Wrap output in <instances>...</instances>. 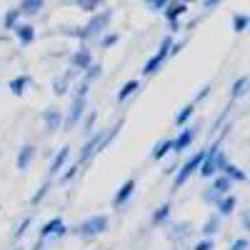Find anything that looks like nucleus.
<instances>
[{"label":"nucleus","instance_id":"nucleus-39","mask_svg":"<svg viewBox=\"0 0 250 250\" xmlns=\"http://www.w3.org/2000/svg\"><path fill=\"white\" fill-rule=\"evenodd\" d=\"M193 250H215V240H213V238H203Z\"/></svg>","mask_w":250,"mask_h":250},{"label":"nucleus","instance_id":"nucleus-12","mask_svg":"<svg viewBox=\"0 0 250 250\" xmlns=\"http://www.w3.org/2000/svg\"><path fill=\"white\" fill-rule=\"evenodd\" d=\"M135 193V178H130V180H125L123 185H120V190L115 193V198H113V205L115 208H123L125 203L130 200V195Z\"/></svg>","mask_w":250,"mask_h":250},{"label":"nucleus","instance_id":"nucleus-32","mask_svg":"<svg viewBox=\"0 0 250 250\" xmlns=\"http://www.w3.org/2000/svg\"><path fill=\"white\" fill-rule=\"evenodd\" d=\"M48 190H50V183H43V185L38 188V193H35V195L30 198V205H38L40 200H43V198L48 195Z\"/></svg>","mask_w":250,"mask_h":250},{"label":"nucleus","instance_id":"nucleus-16","mask_svg":"<svg viewBox=\"0 0 250 250\" xmlns=\"http://www.w3.org/2000/svg\"><path fill=\"white\" fill-rule=\"evenodd\" d=\"M28 85H33V78L30 75H18V78H13L10 83H8V88H10V93L13 95H25V90H28Z\"/></svg>","mask_w":250,"mask_h":250},{"label":"nucleus","instance_id":"nucleus-19","mask_svg":"<svg viewBox=\"0 0 250 250\" xmlns=\"http://www.w3.org/2000/svg\"><path fill=\"white\" fill-rule=\"evenodd\" d=\"M223 175L230 180V183H245L248 175L243 168H238V165H230V163H225V168H223Z\"/></svg>","mask_w":250,"mask_h":250},{"label":"nucleus","instance_id":"nucleus-22","mask_svg":"<svg viewBox=\"0 0 250 250\" xmlns=\"http://www.w3.org/2000/svg\"><path fill=\"white\" fill-rule=\"evenodd\" d=\"M210 188L218 193V195H228L230 193V188H233V183L228 180L225 175H213V183H210Z\"/></svg>","mask_w":250,"mask_h":250},{"label":"nucleus","instance_id":"nucleus-26","mask_svg":"<svg viewBox=\"0 0 250 250\" xmlns=\"http://www.w3.org/2000/svg\"><path fill=\"white\" fill-rule=\"evenodd\" d=\"M248 25H250V15H245V13H235V15H233V30H235L238 35L245 33Z\"/></svg>","mask_w":250,"mask_h":250},{"label":"nucleus","instance_id":"nucleus-23","mask_svg":"<svg viewBox=\"0 0 250 250\" xmlns=\"http://www.w3.org/2000/svg\"><path fill=\"white\" fill-rule=\"evenodd\" d=\"M218 228H220V215L213 213L210 218L203 223V235H205V238H213V235L218 233Z\"/></svg>","mask_w":250,"mask_h":250},{"label":"nucleus","instance_id":"nucleus-5","mask_svg":"<svg viewBox=\"0 0 250 250\" xmlns=\"http://www.w3.org/2000/svg\"><path fill=\"white\" fill-rule=\"evenodd\" d=\"M203 158H205V150H200V153H195L193 158H188L183 165H180V170H178V175H175V188H183L188 180H190V175H195L198 173V168H200V163H203Z\"/></svg>","mask_w":250,"mask_h":250},{"label":"nucleus","instance_id":"nucleus-25","mask_svg":"<svg viewBox=\"0 0 250 250\" xmlns=\"http://www.w3.org/2000/svg\"><path fill=\"white\" fill-rule=\"evenodd\" d=\"M170 213H173V205H170V203H163V205L158 208V210L153 213V225H160V223H165V220L170 218Z\"/></svg>","mask_w":250,"mask_h":250},{"label":"nucleus","instance_id":"nucleus-36","mask_svg":"<svg viewBox=\"0 0 250 250\" xmlns=\"http://www.w3.org/2000/svg\"><path fill=\"white\" fill-rule=\"evenodd\" d=\"M95 120H98V113H95V110L85 113V133H88V135H90L93 128H95Z\"/></svg>","mask_w":250,"mask_h":250},{"label":"nucleus","instance_id":"nucleus-45","mask_svg":"<svg viewBox=\"0 0 250 250\" xmlns=\"http://www.w3.org/2000/svg\"><path fill=\"white\" fill-rule=\"evenodd\" d=\"M180 3H185V5H188V3H195V0H180Z\"/></svg>","mask_w":250,"mask_h":250},{"label":"nucleus","instance_id":"nucleus-6","mask_svg":"<svg viewBox=\"0 0 250 250\" xmlns=\"http://www.w3.org/2000/svg\"><path fill=\"white\" fill-rule=\"evenodd\" d=\"M108 230V218L105 215H93L88 220H83L78 225V235L80 238H95L100 233H105Z\"/></svg>","mask_w":250,"mask_h":250},{"label":"nucleus","instance_id":"nucleus-31","mask_svg":"<svg viewBox=\"0 0 250 250\" xmlns=\"http://www.w3.org/2000/svg\"><path fill=\"white\" fill-rule=\"evenodd\" d=\"M105 0H75V5L80 8V10H85V13H95Z\"/></svg>","mask_w":250,"mask_h":250},{"label":"nucleus","instance_id":"nucleus-7","mask_svg":"<svg viewBox=\"0 0 250 250\" xmlns=\"http://www.w3.org/2000/svg\"><path fill=\"white\" fill-rule=\"evenodd\" d=\"M103 135H105V130H95V133H90V138L85 140V145H83V150H80L78 165L88 163V160H90V158L100 150V145H103Z\"/></svg>","mask_w":250,"mask_h":250},{"label":"nucleus","instance_id":"nucleus-27","mask_svg":"<svg viewBox=\"0 0 250 250\" xmlns=\"http://www.w3.org/2000/svg\"><path fill=\"white\" fill-rule=\"evenodd\" d=\"M138 85H140L138 80H128V83H125V85L120 88V93H118V103H125V100H128V98L138 90Z\"/></svg>","mask_w":250,"mask_h":250},{"label":"nucleus","instance_id":"nucleus-44","mask_svg":"<svg viewBox=\"0 0 250 250\" xmlns=\"http://www.w3.org/2000/svg\"><path fill=\"white\" fill-rule=\"evenodd\" d=\"M208 93H210V88H203V90H200V93H198V98H195V100H203V98H205V95H208Z\"/></svg>","mask_w":250,"mask_h":250},{"label":"nucleus","instance_id":"nucleus-4","mask_svg":"<svg viewBox=\"0 0 250 250\" xmlns=\"http://www.w3.org/2000/svg\"><path fill=\"white\" fill-rule=\"evenodd\" d=\"M173 43H175V40H173V33L163 38V43H160L158 53H155V55H153L148 62H145V65H143V75H155V73L163 68V62L170 58V45H173Z\"/></svg>","mask_w":250,"mask_h":250},{"label":"nucleus","instance_id":"nucleus-41","mask_svg":"<svg viewBox=\"0 0 250 250\" xmlns=\"http://www.w3.org/2000/svg\"><path fill=\"white\" fill-rule=\"evenodd\" d=\"M230 250H250V243H248L245 238H235V240L230 243Z\"/></svg>","mask_w":250,"mask_h":250},{"label":"nucleus","instance_id":"nucleus-14","mask_svg":"<svg viewBox=\"0 0 250 250\" xmlns=\"http://www.w3.org/2000/svg\"><path fill=\"white\" fill-rule=\"evenodd\" d=\"M33 158H35V148H33V143H25L23 148H20V153H18V160H15L18 170H28V168H30V163H33Z\"/></svg>","mask_w":250,"mask_h":250},{"label":"nucleus","instance_id":"nucleus-34","mask_svg":"<svg viewBox=\"0 0 250 250\" xmlns=\"http://www.w3.org/2000/svg\"><path fill=\"white\" fill-rule=\"evenodd\" d=\"M30 223H33L30 218H25L23 223H20V225L15 228V233H13V240H20V238H23V235L28 233V228H30Z\"/></svg>","mask_w":250,"mask_h":250},{"label":"nucleus","instance_id":"nucleus-24","mask_svg":"<svg viewBox=\"0 0 250 250\" xmlns=\"http://www.w3.org/2000/svg\"><path fill=\"white\" fill-rule=\"evenodd\" d=\"M245 93H248V78L243 75V78H238V80L233 83V88H230V103H233V100H240Z\"/></svg>","mask_w":250,"mask_h":250},{"label":"nucleus","instance_id":"nucleus-15","mask_svg":"<svg viewBox=\"0 0 250 250\" xmlns=\"http://www.w3.org/2000/svg\"><path fill=\"white\" fill-rule=\"evenodd\" d=\"M68 158H70V148L65 145V148H60V150L55 153V158L50 160V178H53V175H58V173H60L62 168H65Z\"/></svg>","mask_w":250,"mask_h":250},{"label":"nucleus","instance_id":"nucleus-17","mask_svg":"<svg viewBox=\"0 0 250 250\" xmlns=\"http://www.w3.org/2000/svg\"><path fill=\"white\" fill-rule=\"evenodd\" d=\"M235 205H238V198H235L233 193L223 195V198L215 203V208H218V215L223 218V215H230V213H235Z\"/></svg>","mask_w":250,"mask_h":250},{"label":"nucleus","instance_id":"nucleus-46","mask_svg":"<svg viewBox=\"0 0 250 250\" xmlns=\"http://www.w3.org/2000/svg\"><path fill=\"white\" fill-rule=\"evenodd\" d=\"M35 250H45V248H35Z\"/></svg>","mask_w":250,"mask_h":250},{"label":"nucleus","instance_id":"nucleus-37","mask_svg":"<svg viewBox=\"0 0 250 250\" xmlns=\"http://www.w3.org/2000/svg\"><path fill=\"white\" fill-rule=\"evenodd\" d=\"M118 40H120V35H118V33H110V35H103V38H100V45H103V48H110V45L118 43Z\"/></svg>","mask_w":250,"mask_h":250},{"label":"nucleus","instance_id":"nucleus-42","mask_svg":"<svg viewBox=\"0 0 250 250\" xmlns=\"http://www.w3.org/2000/svg\"><path fill=\"white\" fill-rule=\"evenodd\" d=\"M145 5H150L153 10H163L165 5H168V0H145Z\"/></svg>","mask_w":250,"mask_h":250},{"label":"nucleus","instance_id":"nucleus-28","mask_svg":"<svg viewBox=\"0 0 250 250\" xmlns=\"http://www.w3.org/2000/svg\"><path fill=\"white\" fill-rule=\"evenodd\" d=\"M20 18H23V15H20V10H18V8L8 10V13H5V18H3V25H5V30H13V28L20 23Z\"/></svg>","mask_w":250,"mask_h":250},{"label":"nucleus","instance_id":"nucleus-2","mask_svg":"<svg viewBox=\"0 0 250 250\" xmlns=\"http://www.w3.org/2000/svg\"><path fill=\"white\" fill-rule=\"evenodd\" d=\"M225 163H228V158H225V153L220 150V143H213L210 148H205V158H203V163H200L198 173H200L203 178H213V175L223 173Z\"/></svg>","mask_w":250,"mask_h":250},{"label":"nucleus","instance_id":"nucleus-38","mask_svg":"<svg viewBox=\"0 0 250 250\" xmlns=\"http://www.w3.org/2000/svg\"><path fill=\"white\" fill-rule=\"evenodd\" d=\"M78 168H80L78 163H75V165H70V168H65V173H62V178H60V180H62V183H70V180L78 175Z\"/></svg>","mask_w":250,"mask_h":250},{"label":"nucleus","instance_id":"nucleus-10","mask_svg":"<svg viewBox=\"0 0 250 250\" xmlns=\"http://www.w3.org/2000/svg\"><path fill=\"white\" fill-rule=\"evenodd\" d=\"M195 128H183L180 133H178V138L173 140V153H183V150H188L190 148V143L195 140Z\"/></svg>","mask_w":250,"mask_h":250},{"label":"nucleus","instance_id":"nucleus-43","mask_svg":"<svg viewBox=\"0 0 250 250\" xmlns=\"http://www.w3.org/2000/svg\"><path fill=\"white\" fill-rule=\"evenodd\" d=\"M218 3H220V0H205V8H208V10H210V8H215Z\"/></svg>","mask_w":250,"mask_h":250},{"label":"nucleus","instance_id":"nucleus-40","mask_svg":"<svg viewBox=\"0 0 250 250\" xmlns=\"http://www.w3.org/2000/svg\"><path fill=\"white\" fill-rule=\"evenodd\" d=\"M220 198H223V195H218V193L213 190V188H208V190L203 193V200H205V203H213V205H215Z\"/></svg>","mask_w":250,"mask_h":250},{"label":"nucleus","instance_id":"nucleus-35","mask_svg":"<svg viewBox=\"0 0 250 250\" xmlns=\"http://www.w3.org/2000/svg\"><path fill=\"white\" fill-rule=\"evenodd\" d=\"M68 85H70V83H68L65 78H58V80L53 83V90H55V95H65V93H68Z\"/></svg>","mask_w":250,"mask_h":250},{"label":"nucleus","instance_id":"nucleus-29","mask_svg":"<svg viewBox=\"0 0 250 250\" xmlns=\"http://www.w3.org/2000/svg\"><path fill=\"white\" fill-rule=\"evenodd\" d=\"M100 75H103V65H100V62H90V65L85 68V83H95Z\"/></svg>","mask_w":250,"mask_h":250},{"label":"nucleus","instance_id":"nucleus-1","mask_svg":"<svg viewBox=\"0 0 250 250\" xmlns=\"http://www.w3.org/2000/svg\"><path fill=\"white\" fill-rule=\"evenodd\" d=\"M88 90H90V83L83 80V83H80V88L75 90V98H73V103H70V110H68L65 120H62L65 130L75 128V125L83 120V115L88 113V100H85V98H88Z\"/></svg>","mask_w":250,"mask_h":250},{"label":"nucleus","instance_id":"nucleus-30","mask_svg":"<svg viewBox=\"0 0 250 250\" xmlns=\"http://www.w3.org/2000/svg\"><path fill=\"white\" fill-rule=\"evenodd\" d=\"M193 113H195V103H190V105H185L178 115H175V125H185L188 120L193 118Z\"/></svg>","mask_w":250,"mask_h":250},{"label":"nucleus","instance_id":"nucleus-20","mask_svg":"<svg viewBox=\"0 0 250 250\" xmlns=\"http://www.w3.org/2000/svg\"><path fill=\"white\" fill-rule=\"evenodd\" d=\"M168 153H173V140L165 138V140H158V143H155V148H153L150 158H153V160H163Z\"/></svg>","mask_w":250,"mask_h":250},{"label":"nucleus","instance_id":"nucleus-8","mask_svg":"<svg viewBox=\"0 0 250 250\" xmlns=\"http://www.w3.org/2000/svg\"><path fill=\"white\" fill-rule=\"evenodd\" d=\"M65 233H68V228H65V223H62V218H53L40 228V240H48V238L60 240V238H65Z\"/></svg>","mask_w":250,"mask_h":250},{"label":"nucleus","instance_id":"nucleus-33","mask_svg":"<svg viewBox=\"0 0 250 250\" xmlns=\"http://www.w3.org/2000/svg\"><path fill=\"white\" fill-rule=\"evenodd\" d=\"M185 235H188V223H178L173 230H170V238L173 240H183Z\"/></svg>","mask_w":250,"mask_h":250},{"label":"nucleus","instance_id":"nucleus-21","mask_svg":"<svg viewBox=\"0 0 250 250\" xmlns=\"http://www.w3.org/2000/svg\"><path fill=\"white\" fill-rule=\"evenodd\" d=\"M163 10H165V18H168V23H170V20H180V15L188 10V5L180 3V0H175V3H168Z\"/></svg>","mask_w":250,"mask_h":250},{"label":"nucleus","instance_id":"nucleus-9","mask_svg":"<svg viewBox=\"0 0 250 250\" xmlns=\"http://www.w3.org/2000/svg\"><path fill=\"white\" fill-rule=\"evenodd\" d=\"M43 125H45V133H58L62 128V113L53 105L43 113Z\"/></svg>","mask_w":250,"mask_h":250},{"label":"nucleus","instance_id":"nucleus-18","mask_svg":"<svg viewBox=\"0 0 250 250\" xmlns=\"http://www.w3.org/2000/svg\"><path fill=\"white\" fill-rule=\"evenodd\" d=\"M43 8H45V0H23V3L18 5L20 15H28V18L43 13Z\"/></svg>","mask_w":250,"mask_h":250},{"label":"nucleus","instance_id":"nucleus-11","mask_svg":"<svg viewBox=\"0 0 250 250\" xmlns=\"http://www.w3.org/2000/svg\"><path fill=\"white\" fill-rule=\"evenodd\" d=\"M93 62V53H90V48L88 45H83V48H78L75 53H73V58H70V65L75 68V70H85L88 65Z\"/></svg>","mask_w":250,"mask_h":250},{"label":"nucleus","instance_id":"nucleus-13","mask_svg":"<svg viewBox=\"0 0 250 250\" xmlns=\"http://www.w3.org/2000/svg\"><path fill=\"white\" fill-rule=\"evenodd\" d=\"M13 33H15V38H18L20 45H30L33 40H35V28H33L30 23H18V25L13 28Z\"/></svg>","mask_w":250,"mask_h":250},{"label":"nucleus","instance_id":"nucleus-3","mask_svg":"<svg viewBox=\"0 0 250 250\" xmlns=\"http://www.w3.org/2000/svg\"><path fill=\"white\" fill-rule=\"evenodd\" d=\"M110 18H113V13H110V10H103V13L90 15V20L80 28V40H93V38H100L103 33H105V28H108V23H110Z\"/></svg>","mask_w":250,"mask_h":250}]
</instances>
